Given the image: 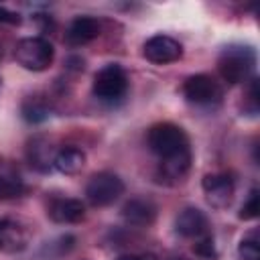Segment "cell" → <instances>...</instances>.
Returning <instances> with one entry per match:
<instances>
[{"mask_svg":"<svg viewBox=\"0 0 260 260\" xmlns=\"http://www.w3.org/2000/svg\"><path fill=\"white\" fill-rule=\"evenodd\" d=\"M146 144L158 156V175L167 183L185 179L191 169V144L187 132L173 122H158L148 128Z\"/></svg>","mask_w":260,"mask_h":260,"instance_id":"1","label":"cell"},{"mask_svg":"<svg viewBox=\"0 0 260 260\" xmlns=\"http://www.w3.org/2000/svg\"><path fill=\"white\" fill-rule=\"evenodd\" d=\"M256 67V51L250 45H228L217 55V71L223 81L236 85L252 77Z\"/></svg>","mask_w":260,"mask_h":260,"instance_id":"2","label":"cell"},{"mask_svg":"<svg viewBox=\"0 0 260 260\" xmlns=\"http://www.w3.org/2000/svg\"><path fill=\"white\" fill-rule=\"evenodd\" d=\"M91 91L100 102H106V104L120 102L128 91V75H126V71L118 63L104 65L93 75Z\"/></svg>","mask_w":260,"mask_h":260,"instance_id":"3","label":"cell"},{"mask_svg":"<svg viewBox=\"0 0 260 260\" xmlns=\"http://www.w3.org/2000/svg\"><path fill=\"white\" fill-rule=\"evenodd\" d=\"M55 57V49L45 37L20 39L14 47V59L20 67L28 71H45Z\"/></svg>","mask_w":260,"mask_h":260,"instance_id":"4","label":"cell"},{"mask_svg":"<svg viewBox=\"0 0 260 260\" xmlns=\"http://www.w3.org/2000/svg\"><path fill=\"white\" fill-rule=\"evenodd\" d=\"M183 95L187 98L189 104H195L201 108H213V106L221 104L223 87L215 77H211L207 73H197V75H191L185 79Z\"/></svg>","mask_w":260,"mask_h":260,"instance_id":"5","label":"cell"},{"mask_svg":"<svg viewBox=\"0 0 260 260\" xmlns=\"http://www.w3.org/2000/svg\"><path fill=\"white\" fill-rule=\"evenodd\" d=\"M122 193H124V181L110 171L91 175V179L85 185V197L95 207L112 205L116 199H120Z\"/></svg>","mask_w":260,"mask_h":260,"instance_id":"6","label":"cell"},{"mask_svg":"<svg viewBox=\"0 0 260 260\" xmlns=\"http://www.w3.org/2000/svg\"><path fill=\"white\" fill-rule=\"evenodd\" d=\"M203 193L211 207L225 209L230 207L234 193H236V181L230 173H209L203 177Z\"/></svg>","mask_w":260,"mask_h":260,"instance_id":"7","label":"cell"},{"mask_svg":"<svg viewBox=\"0 0 260 260\" xmlns=\"http://www.w3.org/2000/svg\"><path fill=\"white\" fill-rule=\"evenodd\" d=\"M142 55L156 65H167V63H175L181 59L183 55V47L177 39L169 37V35H154L150 37L144 47H142Z\"/></svg>","mask_w":260,"mask_h":260,"instance_id":"8","label":"cell"},{"mask_svg":"<svg viewBox=\"0 0 260 260\" xmlns=\"http://www.w3.org/2000/svg\"><path fill=\"white\" fill-rule=\"evenodd\" d=\"M175 230L179 236L189 238V240H199L209 234V221L207 215L197 209V207H185L179 211V215L175 217Z\"/></svg>","mask_w":260,"mask_h":260,"instance_id":"9","label":"cell"},{"mask_svg":"<svg viewBox=\"0 0 260 260\" xmlns=\"http://www.w3.org/2000/svg\"><path fill=\"white\" fill-rule=\"evenodd\" d=\"M102 32V24L98 18L93 16H87V14H81V16H75L67 30H65V41L67 45L71 47H81V45H87L91 43L93 39H98Z\"/></svg>","mask_w":260,"mask_h":260,"instance_id":"10","label":"cell"},{"mask_svg":"<svg viewBox=\"0 0 260 260\" xmlns=\"http://www.w3.org/2000/svg\"><path fill=\"white\" fill-rule=\"evenodd\" d=\"M122 217L128 225L148 228L156 219V205L148 197H132L122 205Z\"/></svg>","mask_w":260,"mask_h":260,"instance_id":"11","label":"cell"},{"mask_svg":"<svg viewBox=\"0 0 260 260\" xmlns=\"http://www.w3.org/2000/svg\"><path fill=\"white\" fill-rule=\"evenodd\" d=\"M28 244V232L26 228L12 219V217H2L0 219V252H20Z\"/></svg>","mask_w":260,"mask_h":260,"instance_id":"12","label":"cell"},{"mask_svg":"<svg viewBox=\"0 0 260 260\" xmlns=\"http://www.w3.org/2000/svg\"><path fill=\"white\" fill-rule=\"evenodd\" d=\"M49 217L55 223H77L85 217V207L73 197H55L47 207Z\"/></svg>","mask_w":260,"mask_h":260,"instance_id":"13","label":"cell"},{"mask_svg":"<svg viewBox=\"0 0 260 260\" xmlns=\"http://www.w3.org/2000/svg\"><path fill=\"white\" fill-rule=\"evenodd\" d=\"M55 146L45 138V136H35L28 140L26 146V158L30 162V167H35L41 173H47L53 169V160H55Z\"/></svg>","mask_w":260,"mask_h":260,"instance_id":"14","label":"cell"},{"mask_svg":"<svg viewBox=\"0 0 260 260\" xmlns=\"http://www.w3.org/2000/svg\"><path fill=\"white\" fill-rule=\"evenodd\" d=\"M53 167L63 175H77L85 167V152L77 146H63L57 150Z\"/></svg>","mask_w":260,"mask_h":260,"instance_id":"15","label":"cell"},{"mask_svg":"<svg viewBox=\"0 0 260 260\" xmlns=\"http://www.w3.org/2000/svg\"><path fill=\"white\" fill-rule=\"evenodd\" d=\"M20 114L26 122L39 124L51 116V106L45 100V95H28V98H24V102L20 106Z\"/></svg>","mask_w":260,"mask_h":260,"instance_id":"16","label":"cell"},{"mask_svg":"<svg viewBox=\"0 0 260 260\" xmlns=\"http://www.w3.org/2000/svg\"><path fill=\"white\" fill-rule=\"evenodd\" d=\"M24 191V183L10 167H0V199L20 197Z\"/></svg>","mask_w":260,"mask_h":260,"instance_id":"17","label":"cell"},{"mask_svg":"<svg viewBox=\"0 0 260 260\" xmlns=\"http://www.w3.org/2000/svg\"><path fill=\"white\" fill-rule=\"evenodd\" d=\"M238 254L242 260H260V240H258V230L248 232L238 246Z\"/></svg>","mask_w":260,"mask_h":260,"instance_id":"18","label":"cell"},{"mask_svg":"<svg viewBox=\"0 0 260 260\" xmlns=\"http://www.w3.org/2000/svg\"><path fill=\"white\" fill-rule=\"evenodd\" d=\"M258 197H260V195H258V189L254 187V189L250 191L246 203H244L242 209H240V219H256V217H258V213H260Z\"/></svg>","mask_w":260,"mask_h":260,"instance_id":"19","label":"cell"},{"mask_svg":"<svg viewBox=\"0 0 260 260\" xmlns=\"http://www.w3.org/2000/svg\"><path fill=\"white\" fill-rule=\"evenodd\" d=\"M193 250H195V254H199L203 258H215V248H213V238L211 236H205V238L195 240Z\"/></svg>","mask_w":260,"mask_h":260,"instance_id":"20","label":"cell"},{"mask_svg":"<svg viewBox=\"0 0 260 260\" xmlns=\"http://www.w3.org/2000/svg\"><path fill=\"white\" fill-rule=\"evenodd\" d=\"M0 24H20V14L0 6Z\"/></svg>","mask_w":260,"mask_h":260,"instance_id":"21","label":"cell"},{"mask_svg":"<svg viewBox=\"0 0 260 260\" xmlns=\"http://www.w3.org/2000/svg\"><path fill=\"white\" fill-rule=\"evenodd\" d=\"M116 260H140V258H138V254H122Z\"/></svg>","mask_w":260,"mask_h":260,"instance_id":"22","label":"cell"},{"mask_svg":"<svg viewBox=\"0 0 260 260\" xmlns=\"http://www.w3.org/2000/svg\"><path fill=\"white\" fill-rule=\"evenodd\" d=\"M138 258H140V260H158L154 254H148V252H146V254H138Z\"/></svg>","mask_w":260,"mask_h":260,"instance_id":"23","label":"cell"},{"mask_svg":"<svg viewBox=\"0 0 260 260\" xmlns=\"http://www.w3.org/2000/svg\"><path fill=\"white\" fill-rule=\"evenodd\" d=\"M0 55H2V49H0Z\"/></svg>","mask_w":260,"mask_h":260,"instance_id":"24","label":"cell"}]
</instances>
